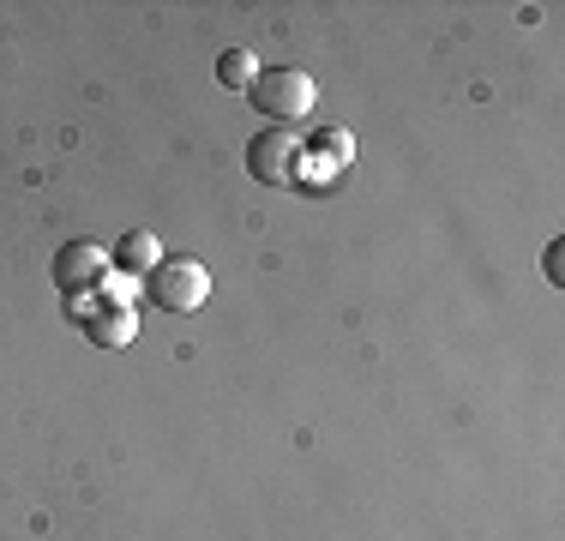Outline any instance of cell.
<instances>
[{
    "label": "cell",
    "mask_w": 565,
    "mask_h": 541,
    "mask_svg": "<svg viewBox=\"0 0 565 541\" xmlns=\"http://www.w3.org/2000/svg\"><path fill=\"white\" fill-rule=\"evenodd\" d=\"M78 325H85V337H90V343H97V349H127L132 337H139V307L97 301V307H90V314L78 319Z\"/></svg>",
    "instance_id": "5b68a950"
},
{
    "label": "cell",
    "mask_w": 565,
    "mask_h": 541,
    "mask_svg": "<svg viewBox=\"0 0 565 541\" xmlns=\"http://www.w3.org/2000/svg\"><path fill=\"white\" fill-rule=\"evenodd\" d=\"M253 78H259V54L253 49H223L217 54V85L223 91H253Z\"/></svg>",
    "instance_id": "52a82bcc"
},
{
    "label": "cell",
    "mask_w": 565,
    "mask_h": 541,
    "mask_svg": "<svg viewBox=\"0 0 565 541\" xmlns=\"http://www.w3.org/2000/svg\"><path fill=\"white\" fill-rule=\"evenodd\" d=\"M247 97H253V108H259L271 127H295V120L313 115L319 85H313L307 66H259V78H253Z\"/></svg>",
    "instance_id": "6da1fadb"
},
{
    "label": "cell",
    "mask_w": 565,
    "mask_h": 541,
    "mask_svg": "<svg viewBox=\"0 0 565 541\" xmlns=\"http://www.w3.org/2000/svg\"><path fill=\"white\" fill-rule=\"evenodd\" d=\"M109 270L115 265H109V247H103V241H66L55 253V289L66 301H78V295H97Z\"/></svg>",
    "instance_id": "277c9868"
},
{
    "label": "cell",
    "mask_w": 565,
    "mask_h": 541,
    "mask_svg": "<svg viewBox=\"0 0 565 541\" xmlns=\"http://www.w3.org/2000/svg\"><path fill=\"white\" fill-rule=\"evenodd\" d=\"M139 289H145V301L163 307V314H199V307L211 301V270L199 259H186V253H163V265H157Z\"/></svg>",
    "instance_id": "7a4b0ae2"
},
{
    "label": "cell",
    "mask_w": 565,
    "mask_h": 541,
    "mask_svg": "<svg viewBox=\"0 0 565 541\" xmlns=\"http://www.w3.org/2000/svg\"><path fill=\"white\" fill-rule=\"evenodd\" d=\"M109 265L120 270V277H139L145 283L157 265H163V241H157L151 229H127V235L109 247Z\"/></svg>",
    "instance_id": "8992f818"
},
{
    "label": "cell",
    "mask_w": 565,
    "mask_h": 541,
    "mask_svg": "<svg viewBox=\"0 0 565 541\" xmlns=\"http://www.w3.org/2000/svg\"><path fill=\"white\" fill-rule=\"evenodd\" d=\"M301 139H295L289 127H259L247 139V174L259 187H295L301 181Z\"/></svg>",
    "instance_id": "3957f363"
},
{
    "label": "cell",
    "mask_w": 565,
    "mask_h": 541,
    "mask_svg": "<svg viewBox=\"0 0 565 541\" xmlns=\"http://www.w3.org/2000/svg\"><path fill=\"white\" fill-rule=\"evenodd\" d=\"M559 253H565V241H554V247H547V277H554V283H565V259H559Z\"/></svg>",
    "instance_id": "9c48e42d"
},
{
    "label": "cell",
    "mask_w": 565,
    "mask_h": 541,
    "mask_svg": "<svg viewBox=\"0 0 565 541\" xmlns=\"http://www.w3.org/2000/svg\"><path fill=\"white\" fill-rule=\"evenodd\" d=\"M313 151L319 157H326V169H349V162H355V132H349V127H326V132H319V139H313Z\"/></svg>",
    "instance_id": "ba28073f"
}]
</instances>
